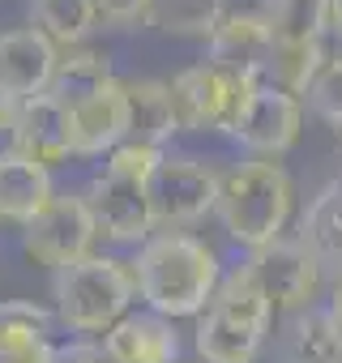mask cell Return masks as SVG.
I'll return each instance as SVG.
<instances>
[{"mask_svg": "<svg viewBox=\"0 0 342 363\" xmlns=\"http://www.w3.org/2000/svg\"><path fill=\"white\" fill-rule=\"evenodd\" d=\"M270 56H274V39L261 9H227V18L206 39V60L231 69L244 82H265Z\"/></svg>", "mask_w": 342, "mask_h": 363, "instance_id": "12", "label": "cell"}, {"mask_svg": "<svg viewBox=\"0 0 342 363\" xmlns=\"http://www.w3.org/2000/svg\"><path fill=\"white\" fill-rule=\"evenodd\" d=\"M9 150H18L22 158L39 162L48 171L60 167V162H69V158H77L69 107L56 94H39V99L22 103L18 120H13V133H9Z\"/></svg>", "mask_w": 342, "mask_h": 363, "instance_id": "13", "label": "cell"}, {"mask_svg": "<svg viewBox=\"0 0 342 363\" xmlns=\"http://www.w3.org/2000/svg\"><path fill=\"white\" fill-rule=\"evenodd\" d=\"M65 48L43 30V26H18L0 35V94L13 99L18 107L48 94L56 82Z\"/></svg>", "mask_w": 342, "mask_h": 363, "instance_id": "11", "label": "cell"}, {"mask_svg": "<svg viewBox=\"0 0 342 363\" xmlns=\"http://www.w3.org/2000/svg\"><path fill=\"white\" fill-rule=\"evenodd\" d=\"M295 235H299L304 248L321 261L325 278H329V282H342V175L329 179V184H321V189L308 197Z\"/></svg>", "mask_w": 342, "mask_h": 363, "instance_id": "17", "label": "cell"}, {"mask_svg": "<svg viewBox=\"0 0 342 363\" xmlns=\"http://www.w3.org/2000/svg\"><path fill=\"white\" fill-rule=\"evenodd\" d=\"M304 111L342 133V52H329L304 90Z\"/></svg>", "mask_w": 342, "mask_h": 363, "instance_id": "25", "label": "cell"}, {"mask_svg": "<svg viewBox=\"0 0 342 363\" xmlns=\"http://www.w3.org/2000/svg\"><path fill=\"white\" fill-rule=\"evenodd\" d=\"M94 5V22L103 26H137L150 18L154 0H90Z\"/></svg>", "mask_w": 342, "mask_h": 363, "instance_id": "26", "label": "cell"}, {"mask_svg": "<svg viewBox=\"0 0 342 363\" xmlns=\"http://www.w3.org/2000/svg\"><path fill=\"white\" fill-rule=\"evenodd\" d=\"M56 363H111L99 337H73L56 350Z\"/></svg>", "mask_w": 342, "mask_h": 363, "instance_id": "27", "label": "cell"}, {"mask_svg": "<svg viewBox=\"0 0 342 363\" xmlns=\"http://www.w3.org/2000/svg\"><path fill=\"white\" fill-rule=\"evenodd\" d=\"M56 333V312L35 303V299H0V359L18 354L26 346L52 342Z\"/></svg>", "mask_w": 342, "mask_h": 363, "instance_id": "23", "label": "cell"}, {"mask_svg": "<svg viewBox=\"0 0 342 363\" xmlns=\"http://www.w3.org/2000/svg\"><path fill=\"white\" fill-rule=\"evenodd\" d=\"M240 265L257 278V286L265 291V299H270L274 312H282V316L304 312V308H316L321 291L329 286L321 261L304 248L299 235H282V240H274L270 248L248 252Z\"/></svg>", "mask_w": 342, "mask_h": 363, "instance_id": "9", "label": "cell"}, {"mask_svg": "<svg viewBox=\"0 0 342 363\" xmlns=\"http://www.w3.org/2000/svg\"><path fill=\"white\" fill-rule=\"evenodd\" d=\"M124 141L145 145V150H167V141L180 133L176 107H171V90L158 77H124Z\"/></svg>", "mask_w": 342, "mask_h": 363, "instance_id": "16", "label": "cell"}, {"mask_svg": "<svg viewBox=\"0 0 342 363\" xmlns=\"http://www.w3.org/2000/svg\"><path fill=\"white\" fill-rule=\"evenodd\" d=\"M227 9H231L227 0H154L145 26L176 39H210L214 26L227 18Z\"/></svg>", "mask_w": 342, "mask_h": 363, "instance_id": "21", "label": "cell"}, {"mask_svg": "<svg viewBox=\"0 0 342 363\" xmlns=\"http://www.w3.org/2000/svg\"><path fill=\"white\" fill-rule=\"evenodd\" d=\"M150 201L158 231H184L197 227L219 206V171L206 158L193 154H162L154 179H150Z\"/></svg>", "mask_w": 342, "mask_h": 363, "instance_id": "8", "label": "cell"}, {"mask_svg": "<svg viewBox=\"0 0 342 363\" xmlns=\"http://www.w3.org/2000/svg\"><path fill=\"white\" fill-rule=\"evenodd\" d=\"M69 120H73V150H77V158H107L124 141V124H128V111H124V77L107 82L90 99L73 103L69 107Z\"/></svg>", "mask_w": 342, "mask_h": 363, "instance_id": "15", "label": "cell"}, {"mask_svg": "<svg viewBox=\"0 0 342 363\" xmlns=\"http://www.w3.org/2000/svg\"><path fill=\"white\" fill-rule=\"evenodd\" d=\"M94 218H90V206L77 193H56L26 227H22V252L35 261V265H48V269H69L86 257H94Z\"/></svg>", "mask_w": 342, "mask_h": 363, "instance_id": "7", "label": "cell"}, {"mask_svg": "<svg viewBox=\"0 0 342 363\" xmlns=\"http://www.w3.org/2000/svg\"><path fill=\"white\" fill-rule=\"evenodd\" d=\"M52 197H56V184L48 167L22 158L9 145L0 150V218L26 227Z\"/></svg>", "mask_w": 342, "mask_h": 363, "instance_id": "18", "label": "cell"}, {"mask_svg": "<svg viewBox=\"0 0 342 363\" xmlns=\"http://www.w3.org/2000/svg\"><path fill=\"white\" fill-rule=\"evenodd\" d=\"M325 316H329V325H333V333H338V342H342V282H329V295H325Z\"/></svg>", "mask_w": 342, "mask_h": 363, "instance_id": "29", "label": "cell"}, {"mask_svg": "<svg viewBox=\"0 0 342 363\" xmlns=\"http://www.w3.org/2000/svg\"><path fill=\"white\" fill-rule=\"evenodd\" d=\"M56 342H39V346H26V350H18V354H5L0 363H56Z\"/></svg>", "mask_w": 342, "mask_h": 363, "instance_id": "28", "label": "cell"}, {"mask_svg": "<svg viewBox=\"0 0 342 363\" xmlns=\"http://www.w3.org/2000/svg\"><path fill=\"white\" fill-rule=\"evenodd\" d=\"M35 5V26H43L60 48H77L99 22L90 0H31Z\"/></svg>", "mask_w": 342, "mask_h": 363, "instance_id": "24", "label": "cell"}, {"mask_svg": "<svg viewBox=\"0 0 342 363\" xmlns=\"http://www.w3.org/2000/svg\"><path fill=\"white\" fill-rule=\"evenodd\" d=\"M13 120H18V103L0 94V133H5V137L13 133Z\"/></svg>", "mask_w": 342, "mask_h": 363, "instance_id": "30", "label": "cell"}, {"mask_svg": "<svg viewBox=\"0 0 342 363\" xmlns=\"http://www.w3.org/2000/svg\"><path fill=\"white\" fill-rule=\"evenodd\" d=\"M274 337V303L244 265H231L202 308L193 346L202 363H257Z\"/></svg>", "mask_w": 342, "mask_h": 363, "instance_id": "4", "label": "cell"}, {"mask_svg": "<svg viewBox=\"0 0 342 363\" xmlns=\"http://www.w3.org/2000/svg\"><path fill=\"white\" fill-rule=\"evenodd\" d=\"M274 354L278 363H342V342L325 316V308H304L282 316L274 333Z\"/></svg>", "mask_w": 342, "mask_h": 363, "instance_id": "19", "label": "cell"}, {"mask_svg": "<svg viewBox=\"0 0 342 363\" xmlns=\"http://www.w3.org/2000/svg\"><path fill=\"white\" fill-rule=\"evenodd\" d=\"M167 150H145V145H128L120 141L103 167L86 179V206H90V218H94V231L99 240L107 244H128V248H141L158 223H154V201H150V179L158 171Z\"/></svg>", "mask_w": 342, "mask_h": 363, "instance_id": "3", "label": "cell"}, {"mask_svg": "<svg viewBox=\"0 0 342 363\" xmlns=\"http://www.w3.org/2000/svg\"><path fill=\"white\" fill-rule=\"evenodd\" d=\"M103 350L111 363H180V333L176 320H167L150 308H133L124 320H116L103 337Z\"/></svg>", "mask_w": 342, "mask_h": 363, "instance_id": "14", "label": "cell"}, {"mask_svg": "<svg viewBox=\"0 0 342 363\" xmlns=\"http://www.w3.org/2000/svg\"><path fill=\"white\" fill-rule=\"evenodd\" d=\"M253 86L257 82H244V77H236L231 69H223L214 60L184 65L167 82L180 133H231V124H236Z\"/></svg>", "mask_w": 342, "mask_h": 363, "instance_id": "6", "label": "cell"}, {"mask_svg": "<svg viewBox=\"0 0 342 363\" xmlns=\"http://www.w3.org/2000/svg\"><path fill=\"white\" fill-rule=\"evenodd\" d=\"M52 295H56V325H65L77 337H103L137 303L133 265L111 252H94L60 269Z\"/></svg>", "mask_w": 342, "mask_h": 363, "instance_id": "5", "label": "cell"}, {"mask_svg": "<svg viewBox=\"0 0 342 363\" xmlns=\"http://www.w3.org/2000/svg\"><path fill=\"white\" fill-rule=\"evenodd\" d=\"M128 265H133L137 299L167 320L202 316V308L214 299L227 274L219 252L193 231H154L133 252Z\"/></svg>", "mask_w": 342, "mask_h": 363, "instance_id": "1", "label": "cell"}, {"mask_svg": "<svg viewBox=\"0 0 342 363\" xmlns=\"http://www.w3.org/2000/svg\"><path fill=\"white\" fill-rule=\"evenodd\" d=\"M338 137H342V133H338Z\"/></svg>", "mask_w": 342, "mask_h": 363, "instance_id": "32", "label": "cell"}, {"mask_svg": "<svg viewBox=\"0 0 342 363\" xmlns=\"http://www.w3.org/2000/svg\"><path fill=\"white\" fill-rule=\"evenodd\" d=\"M265 26L274 43H325L329 0H265Z\"/></svg>", "mask_w": 342, "mask_h": 363, "instance_id": "20", "label": "cell"}, {"mask_svg": "<svg viewBox=\"0 0 342 363\" xmlns=\"http://www.w3.org/2000/svg\"><path fill=\"white\" fill-rule=\"evenodd\" d=\"M329 35L342 39V0H329Z\"/></svg>", "mask_w": 342, "mask_h": 363, "instance_id": "31", "label": "cell"}, {"mask_svg": "<svg viewBox=\"0 0 342 363\" xmlns=\"http://www.w3.org/2000/svg\"><path fill=\"white\" fill-rule=\"evenodd\" d=\"M107 82H116L107 52H90V48H65V56H60V69H56V82H52V90H48V94H56L65 107H73V103L90 99L94 90H103Z\"/></svg>", "mask_w": 342, "mask_h": 363, "instance_id": "22", "label": "cell"}, {"mask_svg": "<svg viewBox=\"0 0 342 363\" xmlns=\"http://www.w3.org/2000/svg\"><path fill=\"white\" fill-rule=\"evenodd\" d=\"M304 133V99L287 94L274 82H257L231 124V137L248 150V158H282Z\"/></svg>", "mask_w": 342, "mask_h": 363, "instance_id": "10", "label": "cell"}, {"mask_svg": "<svg viewBox=\"0 0 342 363\" xmlns=\"http://www.w3.org/2000/svg\"><path fill=\"white\" fill-rule=\"evenodd\" d=\"M227 240L236 248L261 252L287 235L295 214V184L282 162L274 158H244L219 171V206H214Z\"/></svg>", "mask_w": 342, "mask_h": 363, "instance_id": "2", "label": "cell"}]
</instances>
